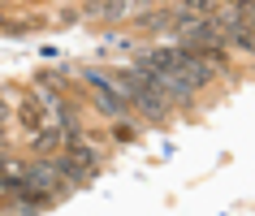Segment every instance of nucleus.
Returning <instances> with one entry per match:
<instances>
[{"mask_svg": "<svg viewBox=\"0 0 255 216\" xmlns=\"http://www.w3.org/2000/svg\"><path fill=\"white\" fill-rule=\"evenodd\" d=\"M216 4H221V0H182V9H186V13H199V17H208Z\"/></svg>", "mask_w": 255, "mask_h": 216, "instance_id": "nucleus-8", "label": "nucleus"}, {"mask_svg": "<svg viewBox=\"0 0 255 216\" xmlns=\"http://www.w3.org/2000/svg\"><path fill=\"white\" fill-rule=\"evenodd\" d=\"M0 22H4V13H0Z\"/></svg>", "mask_w": 255, "mask_h": 216, "instance_id": "nucleus-12", "label": "nucleus"}, {"mask_svg": "<svg viewBox=\"0 0 255 216\" xmlns=\"http://www.w3.org/2000/svg\"><path fill=\"white\" fill-rule=\"evenodd\" d=\"M177 69L186 74V82L190 87H212L216 78H221V69L212 65V56H203V52H195V48H186V43H177Z\"/></svg>", "mask_w": 255, "mask_h": 216, "instance_id": "nucleus-1", "label": "nucleus"}, {"mask_svg": "<svg viewBox=\"0 0 255 216\" xmlns=\"http://www.w3.org/2000/svg\"><path fill=\"white\" fill-rule=\"evenodd\" d=\"M130 13V0H82V17L91 22H121Z\"/></svg>", "mask_w": 255, "mask_h": 216, "instance_id": "nucleus-2", "label": "nucleus"}, {"mask_svg": "<svg viewBox=\"0 0 255 216\" xmlns=\"http://www.w3.org/2000/svg\"><path fill=\"white\" fill-rule=\"evenodd\" d=\"M177 22V9L169 4V9H156V13H143L138 17V30H147V35H156V30H173Z\"/></svg>", "mask_w": 255, "mask_h": 216, "instance_id": "nucleus-6", "label": "nucleus"}, {"mask_svg": "<svg viewBox=\"0 0 255 216\" xmlns=\"http://www.w3.org/2000/svg\"><path fill=\"white\" fill-rule=\"evenodd\" d=\"M17 121L26 125V134H35V130H43V125H52V121H48V108H43V100L35 91L22 95V104H17Z\"/></svg>", "mask_w": 255, "mask_h": 216, "instance_id": "nucleus-3", "label": "nucleus"}, {"mask_svg": "<svg viewBox=\"0 0 255 216\" xmlns=\"http://www.w3.org/2000/svg\"><path fill=\"white\" fill-rule=\"evenodd\" d=\"M113 138H117V143H134V130L117 117V121H113Z\"/></svg>", "mask_w": 255, "mask_h": 216, "instance_id": "nucleus-10", "label": "nucleus"}, {"mask_svg": "<svg viewBox=\"0 0 255 216\" xmlns=\"http://www.w3.org/2000/svg\"><path fill=\"white\" fill-rule=\"evenodd\" d=\"M61 147H65V134H61L56 125H43V130H35V134H30V151H35V156H43V160H52Z\"/></svg>", "mask_w": 255, "mask_h": 216, "instance_id": "nucleus-4", "label": "nucleus"}, {"mask_svg": "<svg viewBox=\"0 0 255 216\" xmlns=\"http://www.w3.org/2000/svg\"><path fill=\"white\" fill-rule=\"evenodd\" d=\"M221 4H234V9H242V13H247V9H251L255 0H221Z\"/></svg>", "mask_w": 255, "mask_h": 216, "instance_id": "nucleus-11", "label": "nucleus"}, {"mask_svg": "<svg viewBox=\"0 0 255 216\" xmlns=\"http://www.w3.org/2000/svg\"><path fill=\"white\" fill-rule=\"evenodd\" d=\"M9 112H13V104L0 95V147H4V138H9Z\"/></svg>", "mask_w": 255, "mask_h": 216, "instance_id": "nucleus-9", "label": "nucleus"}, {"mask_svg": "<svg viewBox=\"0 0 255 216\" xmlns=\"http://www.w3.org/2000/svg\"><path fill=\"white\" fill-rule=\"evenodd\" d=\"M87 100H91V108L104 117V121H117V117H126V104H121L113 91H104V87H91V95H87Z\"/></svg>", "mask_w": 255, "mask_h": 216, "instance_id": "nucleus-5", "label": "nucleus"}, {"mask_svg": "<svg viewBox=\"0 0 255 216\" xmlns=\"http://www.w3.org/2000/svg\"><path fill=\"white\" fill-rule=\"evenodd\" d=\"M17 203H22V212H43L48 208V195H35V190H17Z\"/></svg>", "mask_w": 255, "mask_h": 216, "instance_id": "nucleus-7", "label": "nucleus"}]
</instances>
